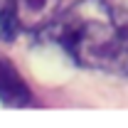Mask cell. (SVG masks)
<instances>
[{
  "label": "cell",
  "instance_id": "obj_1",
  "mask_svg": "<svg viewBox=\"0 0 128 128\" xmlns=\"http://www.w3.org/2000/svg\"><path fill=\"white\" fill-rule=\"evenodd\" d=\"M57 27V40L79 64L96 66L111 62L121 25L104 0H79Z\"/></svg>",
  "mask_w": 128,
  "mask_h": 128
},
{
  "label": "cell",
  "instance_id": "obj_2",
  "mask_svg": "<svg viewBox=\"0 0 128 128\" xmlns=\"http://www.w3.org/2000/svg\"><path fill=\"white\" fill-rule=\"evenodd\" d=\"M0 101L5 106H27L32 104V91L27 81L17 74L10 59L0 54Z\"/></svg>",
  "mask_w": 128,
  "mask_h": 128
},
{
  "label": "cell",
  "instance_id": "obj_4",
  "mask_svg": "<svg viewBox=\"0 0 128 128\" xmlns=\"http://www.w3.org/2000/svg\"><path fill=\"white\" fill-rule=\"evenodd\" d=\"M20 27H22V22L17 15V8L8 0L5 5H0V37L5 42H12L20 32Z\"/></svg>",
  "mask_w": 128,
  "mask_h": 128
},
{
  "label": "cell",
  "instance_id": "obj_3",
  "mask_svg": "<svg viewBox=\"0 0 128 128\" xmlns=\"http://www.w3.org/2000/svg\"><path fill=\"white\" fill-rule=\"evenodd\" d=\"M10 2L17 8L22 27H30V30L47 25L59 8V0H10Z\"/></svg>",
  "mask_w": 128,
  "mask_h": 128
}]
</instances>
